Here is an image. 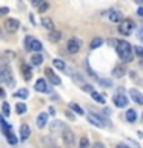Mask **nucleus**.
Listing matches in <instances>:
<instances>
[{"label":"nucleus","mask_w":143,"mask_h":148,"mask_svg":"<svg viewBox=\"0 0 143 148\" xmlns=\"http://www.w3.org/2000/svg\"><path fill=\"white\" fill-rule=\"evenodd\" d=\"M115 51H117L118 59L122 60L123 63H129L132 62L134 53H132V46L128 40H120L115 43Z\"/></svg>","instance_id":"obj_1"},{"label":"nucleus","mask_w":143,"mask_h":148,"mask_svg":"<svg viewBox=\"0 0 143 148\" xmlns=\"http://www.w3.org/2000/svg\"><path fill=\"white\" fill-rule=\"evenodd\" d=\"M0 83H6L11 88L16 85V82L12 79V74H11V68L8 65H0Z\"/></svg>","instance_id":"obj_2"},{"label":"nucleus","mask_w":143,"mask_h":148,"mask_svg":"<svg viewBox=\"0 0 143 148\" xmlns=\"http://www.w3.org/2000/svg\"><path fill=\"white\" fill-rule=\"evenodd\" d=\"M62 140L66 148H74V145H76V134L72 133V130H69L68 127H65L62 130Z\"/></svg>","instance_id":"obj_3"},{"label":"nucleus","mask_w":143,"mask_h":148,"mask_svg":"<svg viewBox=\"0 0 143 148\" xmlns=\"http://www.w3.org/2000/svg\"><path fill=\"white\" fill-rule=\"evenodd\" d=\"M86 119L89 120V123H92L94 127H99V128H105V127H109L108 120L103 119L101 116L99 114H94V113H88L86 114Z\"/></svg>","instance_id":"obj_4"},{"label":"nucleus","mask_w":143,"mask_h":148,"mask_svg":"<svg viewBox=\"0 0 143 148\" xmlns=\"http://www.w3.org/2000/svg\"><path fill=\"white\" fill-rule=\"evenodd\" d=\"M134 26H136V23H134L131 18H123L118 25V32L122 36H129L134 31Z\"/></svg>","instance_id":"obj_5"},{"label":"nucleus","mask_w":143,"mask_h":148,"mask_svg":"<svg viewBox=\"0 0 143 148\" xmlns=\"http://www.w3.org/2000/svg\"><path fill=\"white\" fill-rule=\"evenodd\" d=\"M112 102H114V105L117 106V108H126L128 106V97L125 96V91L120 90L117 94H114Z\"/></svg>","instance_id":"obj_6"},{"label":"nucleus","mask_w":143,"mask_h":148,"mask_svg":"<svg viewBox=\"0 0 143 148\" xmlns=\"http://www.w3.org/2000/svg\"><path fill=\"white\" fill-rule=\"evenodd\" d=\"M82 48V40L78 39V37H72V39L68 40V45H66V49L69 54H76L78 53Z\"/></svg>","instance_id":"obj_7"},{"label":"nucleus","mask_w":143,"mask_h":148,"mask_svg":"<svg viewBox=\"0 0 143 148\" xmlns=\"http://www.w3.org/2000/svg\"><path fill=\"white\" fill-rule=\"evenodd\" d=\"M3 26H5V29H6L8 32H17L18 31V28H20V22H18V18H14V17H9L5 20L3 23Z\"/></svg>","instance_id":"obj_8"},{"label":"nucleus","mask_w":143,"mask_h":148,"mask_svg":"<svg viewBox=\"0 0 143 148\" xmlns=\"http://www.w3.org/2000/svg\"><path fill=\"white\" fill-rule=\"evenodd\" d=\"M45 74H46V77L49 79V82L52 83V85H60V83H62V79H60L57 74L54 73V69H52V68H49V66H48V68L45 69Z\"/></svg>","instance_id":"obj_9"},{"label":"nucleus","mask_w":143,"mask_h":148,"mask_svg":"<svg viewBox=\"0 0 143 148\" xmlns=\"http://www.w3.org/2000/svg\"><path fill=\"white\" fill-rule=\"evenodd\" d=\"M34 90L37 92H48L49 88H48V83H46L45 79H37V82L34 85Z\"/></svg>","instance_id":"obj_10"},{"label":"nucleus","mask_w":143,"mask_h":148,"mask_svg":"<svg viewBox=\"0 0 143 148\" xmlns=\"http://www.w3.org/2000/svg\"><path fill=\"white\" fill-rule=\"evenodd\" d=\"M129 96H131V99L136 102V103L143 105V94H142L138 90H136V88H131V90H129Z\"/></svg>","instance_id":"obj_11"},{"label":"nucleus","mask_w":143,"mask_h":148,"mask_svg":"<svg viewBox=\"0 0 143 148\" xmlns=\"http://www.w3.org/2000/svg\"><path fill=\"white\" fill-rule=\"evenodd\" d=\"M46 123H48V113H40L35 119V125L37 128H45Z\"/></svg>","instance_id":"obj_12"},{"label":"nucleus","mask_w":143,"mask_h":148,"mask_svg":"<svg viewBox=\"0 0 143 148\" xmlns=\"http://www.w3.org/2000/svg\"><path fill=\"white\" fill-rule=\"evenodd\" d=\"M48 40L51 42V43H57L59 40H62V31H57V29L49 31V34H48Z\"/></svg>","instance_id":"obj_13"},{"label":"nucleus","mask_w":143,"mask_h":148,"mask_svg":"<svg viewBox=\"0 0 143 148\" xmlns=\"http://www.w3.org/2000/svg\"><path fill=\"white\" fill-rule=\"evenodd\" d=\"M20 69H22V76H23V79H25L26 82H28V80H31V79H32V69H31L29 65L23 63Z\"/></svg>","instance_id":"obj_14"},{"label":"nucleus","mask_w":143,"mask_h":148,"mask_svg":"<svg viewBox=\"0 0 143 148\" xmlns=\"http://www.w3.org/2000/svg\"><path fill=\"white\" fill-rule=\"evenodd\" d=\"M31 136V128L28 123H23L20 127V140H26L28 137Z\"/></svg>","instance_id":"obj_15"},{"label":"nucleus","mask_w":143,"mask_h":148,"mask_svg":"<svg viewBox=\"0 0 143 148\" xmlns=\"http://www.w3.org/2000/svg\"><path fill=\"white\" fill-rule=\"evenodd\" d=\"M125 74H126V69H125L123 65H117V66H114V69H112V76H114L115 79H122Z\"/></svg>","instance_id":"obj_16"},{"label":"nucleus","mask_w":143,"mask_h":148,"mask_svg":"<svg viewBox=\"0 0 143 148\" xmlns=\"http://www.w3.org/2000/svg\"><path fill=\"white\" fill-rule=\"evenodd\" d=\"M109 20L114 22V23H120L122 22V12L117 11V9H112V11H109Z\"/></svg>","instance_id":"obj_17"},{"label":"nucleus","mask_w":143,"mask_h":148,"mask_svg":"<svg viewBox=\"0 0 143 148\" xmlns=\"http://www.w3.org/2000/svg\"><path fill=\"white\" fill-rule=\"evenodd\" d=\"M14 97L16 99H28L29 97V90L28 88H20V90H17L14 92Z\"/></svg>","instance_id":"obj_18"},{"label":"nucleus","mask_w":143,"mask_h":148,"mask_svg":"<svg viewBox=\"0 0 143 148\" xmlns=\"http://www.w3.org/2000/svg\"><path fill=\"white\" fill-rule=\"evenodd\" d=\"M40 23H42V26H43L45 29H48V31H52L54 29V22L51 20L49 17H42Z\"/></svg>","instance_id":"obj_19"},{"label":"nucleus","mask_w":143,"mask_h":148,"mask_svg":"<svg viewBox=\"0 0 143 148\" xmlns=\"http://www.w3.org/2000/svg\"><path fill=\"white\" fill-rule=\"evenodd\" d=\"M68 106H69V110L74 111L76 114H78V116H85V111H83V108H82L80 105H77V103H74V102H71V103H69Z\"/></svg>","instance_id":"obj_20"},{"label":"nucleus","mask_w":143,"mask_h":148,"mask_svg":"<svg viewBox=\"0 0 143 148\" xmlns=\"http://www.w3.org/2000/svg\"><path fill=\"white\" fill-rule=\"evenodd\" d=\"M31 63L34 65V66H39V65H42V63H43V56H42L40 53H35V54L31 57Z\"/></svg>","instance_id":"obj_21"},{"label":"nucleus","mask_w":143,"mask_h":148,"mask_svg":"<svg viewBox=\"0 0 143 148\" xmlns=\"http://www.w3.org/2000/svg\"><path fill=\"white\" fill-rule=\"evenodd\" d=\"M101 45H103V39H101V37H94V39L91 40V43H89V48L97 49V48H100Z\"/></svg>","instance_id":"obj_22"},{"label":"nucleus","mask_w":143,"mask_h":148,"mask_svg":"<svg viewBox=\"0 0 143 148\" xmlns=\"http://www.w3.org/2000/svg\"><path fill=\"white\" fill-rule=\"evenodd\" d=\"M126 120H128V122H131V123L136 122V120H137V111L132 110V108H129L126 111Z\"/></svg>","instance_id":"obj_23"},{"label":"nucleus","mask_w":143,"mask_h":148,"mask_svg":"<svg viewBox=\"0 0 143 148\" xmlns=\"http://www.w3.org/2000/svg\"><path fill=\"white\" fill-rule=\"evenodd\" d=\"M91 97L97 102V103H101V105L106 102V100H105V96L101 94V92H97V91H92V92H91Z\"/></svg>","instance_id":"obj_24"},{"label":"nucleus","mask_w":143,"mask_h":148,"mask_svg":"<svg viewBox=\"0 0 143 148\" xmlns=\"http://www.w3.org/2000/svg\"><path fill=\"white\" fill-rule=\"evenodd\" d=\"M42 49H43L42 42L37 40V39H34V42H32V45H31V51H34V53H42Z\"/></svg>","instance_id":"obj_25"},{"label":"nucleus","mask_w":143,"mask_h":148,"mask_svg":"<svg viewBox=\"0 0 143 148\" xmlns=\"http://www.w3.org/2000/svg\"><path fill=\"white\" fill-rule=\"evenodd\" d=\"M26 111H28V108H26L25 102H17L16 103V113L17 114H25Z\"/></svg>","instance_id":"obj_26"},{"label":"nucleus","mask_w":143,"mask_h":148,"mask_svg":"<svg viewBox=\"0 0 143 148\" xmlns=\"http://www.w3.org/2000/svg\"><path fill=\"white\" fill-rule=\"evenodd\" d=\"M52 65H54V68L60 69V71L66 69V65H65V62H63L62 59H54V60H52Z\"/></svg>","instance_id":"obj_27"},{"label":"nucleus","mask_w":143,"mask_h":148,"mask_svg":"<svg viewBox=\"0 0 143 148\" xmlns=\"http://www.w3.org/2000/svg\"><path fill=\"white\" fill-rule=\"evenodd\" d=\"M34 42V37L32 36H26L25 40H23V46H25V51H31V45Z\"/></svg>","instance_id":"obj_28"},{"label":"nucleus","mask_w":143,"mask_h":148,"mask_svg":"<svg viewBox=\"0 0 143 148\" xmlns=\"http://www.w3.org/2000/svg\"><path fill=\"white\" fill-rule=\"evenodd\" d=\"M6 140H8V143H11V145H16V143L18 142V139L16 137L14 131H9V133L6 134Z\"/></svg>","instance_id":"obj_29"},{"label":"nucleus","mask_w":143,"mask_h":148,"mask_svg":"<svg viewBox=\"0 0 143 148\" xmlns=\"http://www.w3.org/2000/svg\"><path fill=\"white\" fill-rule=\"evenodd\" d=\"M97 80H99V85L105 86V88L112 86V80H111V79H103V77H100V79H97Z\"/></svg>","instance_id":"obj_30"},{"label":"nucleus","mask_w":143,"mask_h":148,"mask_svg":"<svg viewBox=\"0 0 143 148\" xmlns=\"http://www.w3.org/2000/svg\"><path fill=\"white\" fill-rule=\"evenodd\" d=\"M2 114L6 116V117L11 114V108H9V103H8V102H3V103H2Z\"/></svg>","instance_id":"obj_31"},{"label":"nucleus","mask_w":143,"mask_h":148,"mask_svg":"<svg viewBox=\"0 0 143 148\" xmlns=\"http://www.w3.org/2000/svg\"><path fill=\"white\" fill-rule=\"evenodd\" d=\"M48 8H49V3L46 2V0H43V2H42L39 6H37V9H39V12H46L48 11Z\"/></svg>","instance_id":"obj_32"},{"label":"nucleus","mask_w":143,"mask_h":148,"mask_svg":"<svg viewBox=\"0 0 143 148\" xmlns=\"http://www.w3.org/2000/svg\"><path fill=\"white\" fill-rule=\"evenodd\" d=\"M132 53L143 59V46H132Z\"/></svg>","instance_id":"obj_33"},{"label":"nucleus","mask_w":143,"mask_h":148,"mask_svg":"<svg viewBox=\"0 0 143 148\" xmlns=\"http://www.w3.org/2000/svg\"><path fill=\"white\" fill-rule=\"evenodd\" d=\"M82 91H85V92H92V91H94V86L89 85V83H88V85L85 83V85H82Z\"/></svg>","instance_id":"obj_34"},{"label":"nucleus","mask_w":143,"mask_h":148,"mask_svg":"<svg viewBox=\"0 0 143 148\" xmlns=\"http://www.w3.org/2000/svg\"><path fill=\"white\" fill-rule=\"evenodd\" d=\"M89 147V140H88V137H82L80 139V148H88Z\"/></svg>","instance_id":"obj_35"},{"label":"nucleus","mask_w":143,"mask_h":148,"mask_svg":"<svg viewBox=\"0 0 143 148\" xmlns=\"http://www.w3.org/2000/svg\"><path fill=\"white\" fill-rule=\"evenodd\" d=\"M8 12H9V8L8 6H2V8H0V17H5Z\"/></svg>","instance_id":"obj_36"},{"label":"nucleus","mask_w":143,"mask_h":148,"mask_svg":"<svg viewBox=\"0 0 143 148\" xmlns=\"http://www.w3.org/2000/svg\"><path fill=\"white\" fill-rule=\"evenodd\" d=\"M85 68L88 69V71H89V76H92V77H94V76H95V73H94V71H92V68L89 66V62H88V60H86V62H85Z\"/></svg>","instance_id":"obj_37"},{"label":"nucleus","mask_w":143,"mask_h":148,"mask_svg":"<svg viewBox=\"0 0 143 148\" xmlns=\"http://www.w3.org/2000/svg\"><path fill=\"white\" fill-rule=\"evenodd\" d=\"M5 57H8V59H14V57H16V54H14L12 51H5Z\"/></svg>","instance_id":"obj_38"},{"label":"nucleus","mask_w":143,"mask_h":148,"mask_svg":"<svg viewBox=\"0 0 143 148\" xmlns=\"http://www.w3.org/2000/svg\"><path fill=\"white\" fill-rule=\"evenodd\" d=\"M43 2V0H31V3H32V6H39V5Z\"/></svg>","instance_id":"obj_39"},{"label":"nucleus","mask_w":143,"mask_h":148,"mask_svg":"<svg viewBox=\"0 0 143 148\" xmlns=\"http://www.w3.org/2000/svg\"><path fill=\"white\" fill-rule=\"evenodd\" d=\"M137 16H138V17H143V6H138V9H137Z\"/></svg>","instance_id":"obj_40"},{"label":"nucleus","mask_w":143,"mask_h":148,"mask_svg":"<svg viewBox=\"0 0 143 148\" xmlns=\"http://www.w3.org/2000/svg\"><path fill=\"white\" fill-rule=\"evenodd\" d=\"M92 147H94V148H105V145H103V143H101V142H95V143H94V145H92Z\"/></svg>","instance_id":"obj_41"},{"label":"nucleus","mask_w":143,"mask_h":148,"mask_svg":"<svg viewBox=\"0 0 143 148\" xmlns=\"http://www.w3.org/2000/svg\"><path fill=\"white\" fill-rule=\"evenodd\" d=\"M138 39H140V42L143 43V28H140V31H138Z\"/></svg>","instance_id":"obj_42"},{"label":"nucleus","mask_w":143,"mask_h":148,"mask_svg":"<svg viewBox=\"0 0 143 148\" xmlns=\"http://www.w3.org/2000/svg\"><path fill=\"white\" fill-rule=\"evenodd\" d=\"M5 96H6V94H5V90L0 86V97H2V99H5Z\"/></svg>","instance_id":"obj_43"},{"label":"nucleus","mask_w":143,"mask_h":148,"mask_svg":"<svg viewBox=\"0 0 143 148\" xmlns=\"http://www.w3.org/2000/svg\"><path fill=\"white\" fill-rule=\"evenodd\" d=\"M3 122H6V120H5V119H3V114H2V113H0V125H2Z\"/></svg>","instance_id":"obj_44"},{"label":"nucleus","mask_w":143,"mask_h":148,"mask_svg":"<svg viewBox=\"0 0 143 148\" xmlns=\"http://www.w3.org/2000/svg\"><path fill=\"white\" fill-rule=\"evenodd\" d=\"M66 116H68V117H69V119H74V116H72L71 113H69V111H66Z\"/></svg>","instance_id":"obj_45"},{"label":"nucleus","mask_w":143,"mask_h":148,"mask_svg":"<svg viewBox=\"0 0 143 148\" xmlns=\"http://www.w3.org/2000/svg\"><path fill=\"white\" fill-rule=\"evenodd\" d=\"M49 114L54 116V114H55V110H54V108H49Z\"/></svg>","instance_id":"obj_46"},{"label":"nucleus","mask_w":143,"mask_h":148,"mask_svg":"<svg viewBox=\"0 0 143 148\" xmlns=\"http://www.w3.org/2000/svg\"><path fill=\"white\" fill-rule=\"evenodd\" d=\"M103 111H105V114H111V110L109 108H105Z\"/></svg>","instance_id":"obj_47"},{"label":"nucleus","mask_w":143,"mask_h":148,"mask_svg":"<svg viewBox=\"0 0 143 148\" xmlns=\"http://www.w3.org/2000/svg\"><path fill=\"white\" fill-rule=\"evenodd\" d=\"M117 148H128V147H126V145H123V143H118Z\"/></svg>","instance_id":"obj_48"},{"label":"nucleus","mask_w":143,"mask_h":148,"mask_svg":"<svg viewBox=\"0 0 143 148\" xmlns=\"http://www.w3.org/2000/svg\"><path fill=\"white\" fill-rule=\"evenodd\" d=\"M136 3H138V5H143V0H134Z\"/></svg>","instance_id":"obj_49"},{"label":"nucleus","mask_w":143,"mask_h":148,"mask_svg":"<svg viewBox=\"0 0 143 148\" xmlns=\"http://www.w3.org/2000/svg\"><path fill=\"white\" fill-rule=\"evenodd\" d=\"M54 148H60V147H54Z\"/></svg>","instance_id":"obj_50"}]
</instances>
